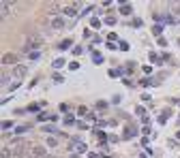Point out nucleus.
I'll use <instances>...</instances> for the list:
<instances>
[{
  "mask_svg": "<svg viewBox=\"0 0 180 158\" xmlns=\"http://www.w3.org/2000/svg\"><path fill=\"white\" fill-rule=\"evenodd\" d=\"M176 137H178V141H180V131H178V133H176Z\"/></svg>",
  "mask_w": 180,
  "mask_h": 158,
  "instance_id": "393cba45",
  "label": "nucleus"
},
{
  "mask_svg": "<svg viewBox=\"0 0 180 158\" xmlns=\"http://www.w3.org/2000/svg\"><path fill=\"white\" fill-rule=\"evenodd\" d=\"M92 60H94L97 64H101V62H103V56H101V53H94V56H92Z\"/></svg>",
  "mask_w": 180,
  "mask_h": 158,
  "instance_id": "f3484780",
  "label": "nucleus"
},
{
  "mask_svg": "<svg viewBox=\"0 0 180 158\" xmlns=\"http://www.w3.org/2000/svg\"><path fill=\"white\" fill-rule=\"evenodd\" d=\"M90 26H92V28H99V26H101V22H99L97 17H92V19H90Z\"/></svg>",
  "mask_w": 180,
  "mask_h": 158,
  "instance_id": "aec40b11",
  "label": "nucleus"
},
{
  "mask_svg": "<svg viewBox=\"0 0 180 158\" xmlns=\"http://www.w3.org/2000/svg\"><path fill=\"white\" fill-rule=\"evenodd\" d=\"M105 24H107V26H114V24H116V17H112V15L105 17Z\"/></svg>",
  "mask_w": 180,
  "mask_h": 158,
  "instance_id": "a211bd4d",
  "label": "nucleus"
},
{
  "mask_svg": "<svg viewBox=\"0 0 180 158\" xmlns=\"http://www.w3.org/2000/svg\"><path fill=\"white\" fill-rule=\"evenodd\" d=\"M47 158H54V156H47Z\"/></svg>",
  "mask_w": 180,
  "mask_h": 158,
  "instance_id": "cd10ccee",
  "label": "nucleus"
},
{
  "mask_svg": "<svg viewBox=\"0 0 180 158\" xmlns=\"http://www.w3.org/2000/svg\"><path fill=\"white\" fill-rule=\"evenodd\" d=\"M77 9H79V2H71L65 6V15L67 17H77Z\"/></svg>",
  "mask_w": 180,
  "mask_h": 158,
  "instance_id": "20e7f679",
  "label": "nucleus"
},
{
  "mask_svg": "<svg viewBox=\"0 0 180 158\" xmlns=\"http://www.w3.org/2000/svg\"><path fill=\"white\" fill-rule=\"evenodd\" d=\"M178 45H180V39H178Z\"/></svg>",
  "mask_w": 180,
  "mask_h": 158,
  "instance_id": "bb28decb",
  "label": "nucleus"
},
{
  "mask_svg": "<svg viewBox=\"0 0 180 158\" xmlns=\"http://www.w3.org/2000/svg\"><path fill=\"white\" fill-rule=\"evenodd\" d=\"M176 13H178V15H180V4H178V6H176Z\"/></svg>",
  "mask_w": 180,
  "mask_h": 158,
  "instance_id": "b1692460",
  "label": "nucleus"
},
{
  "mask_svg": "<svg viewBox=\"0 0 180 158\" xmlns=\"http://www.w3.org/2000/svg\"><path fill=\"white\" fill-rule=\"evenodd\" d=\"M65 24H67V22H65V17H60V15L52 19V28H54V30H62V28H65Z\"/></svg>",
  "mask_w": 180,
  "mask_h": 158,
  "instance_id": "423d86ee",
  "label": "nucleus"
},
{
  "mask_svg": "<svg viewBox=\"0 0 180 158\" xmlns=\"http://www.w3.org/2000/svg\"><path fill=\"white\" fill-rule=\"evenodd\" d=\"M155 19H157V22H167V24H172V22H174V17H172V15H161V13H157V15H155Z\"/></svg>",
  "mask_w": 180,
  "mask_h": 158,
  "instance_id": "6e6552de",
  "label": "nucleus"
},
{
  "mask_svg": "<svg viewBox=\"0 0 180 158\" xmlns=\"http://www.w3.org/2000/svg\"><path fill=\"white\" fill-rule=\"evenodd\" d=\"M17 60H20V58H17V53H4L2 56V64H4V66H11V64L17 66V64H20Z\"/></svg>",
  "mask_w": 180,
  "mask_h": 158,
  "instance_id": "7ed1b4c3",
  "label": "nucleus"
},
{
  "mask_svg": "<svg viewBox=\"0 0 180 158\" xmlns=\"http://www.w3.org/2000/svg\"><path fill=\"white\" fill-rule=\"evenodd\" d=\"M2 9H0V17L2 19H7V17H11V2H7V0H2V4H0Z\"/></svg>",
  "mask_w": 180,
  "mask_h": 158,
  "instance_id": "39448f33",
  "label": "nucleus"
},
{
  "mask_svg": "<svg viewBox=\"0 0 180 158\" xmlns=\"http://www.w3.org/2000/svg\"><path fill=\"white\" fill-rule=\"evenodd\" d=\"M178 105H180V100H178Z\"/></svg>",
  "mask_w": 180,
  "mask_h": 158,
  "instance_id": "c85d7f7f",
  "label": "nucleus"
},
{
  "mask_svg": "<svg viewBox=\"0 0 180 158\" xmlns=\"http://www.w3.org/2000/svg\"><path fill=\"white\" fill-rule=\"evenodd\" d=\"M43 133H45V135H54V133H56V126H45Z\"/></svg>",
  "mask_w": 180,
  "mask_h": 158,
  "instance_id": "9b49d317",
  "label": "nucleus"
},
{
  "mask_svg": "<svg viewBox=\"0 0 180 158\" xmlns=\"http://www.w3.org/2000/svg\"><path fill=\"white\" fill-rule=\"evenodd\" d=\"M28 131H30V126H28V124H22V126H17L13 133H15V135H24V133H28Z\"/></svg>",
  "mask_w": 180,
  "mask_h": 158,
  "instance_id": "1a4fd4ad",
  "label": "nucleus"
},
{
  "mask_svg": "<svg viewBox=\"0 0 180 158\" xmlns=\"http://www.w3.org/2000/svg\"><path fill=\"white\" fill-rule=\"evenodd\" d=\"M120 13H122V15H129V13H131V6H129V4L120 6Z\"/></svg>",
  "mask_w": 180,
  "mask_h": 158,
  "instance_id": "dca6fc26",
  "label": "nucleus"
},
{
  "mask_svg": "<svg viewBox=\"0 0 180 158\" xmlns=\"http://www.w3.org/2000/svg\"><path fill=\"white\" fill-rule=\"evenodd\" d=\"M73 150H75V154H84V152L88 150V145H86L84 141H75V143H73Z\"/></svg>",
  "mask_w": 180,
  "mask_h": 158,
  "instance_id": "0eeeda50",
  "label": "nucleus"
},
{
  "mask_svg": "<svg viewBox=\"0 0 180 158\" xmlns=\"http://www.w3.org/2000/svg\"><path fill=\"white\" fill-rule=\"evenodd\" d=\"M161 32H163V28H161V26H155V28H152V34L159 36V39H161Z\"/></svg>",
  "mask_w": 180,
  "mask_h": 158,
  "instance_id": "ddd939ff",
  "label": "nucleus"
},
{
  "mask_svg": "<svg viewBox=\"0 0 180 158\" xmlns=\"http://www.w3.org/2000/svg\"><path fill=\"white\" fill-rule=\"evenodd\" d=\"M69 69H71V71H77V69H79V64H77V62H71V64H69Z\"/></svg>",
  "mask_w": 180,
  "mask_h": 158,
  "instance_id": "5701e85b",
  "label": "nucleus"
},
{
  "mask_svg": "<svg viewBox=\"0 0 180 158\" xmlns=\"http://www.w3.org/2000/svg\"><path fill=\"white\" fill-rule=\"evenodd\" d=\"M71 158H79V156H77V154H73V156H71Z\"/></svg>",
  "mask_w": 180,
  "mask_h": 158,
  "instance_id": "a878e982",
  "label": "nucleus"
},
{
  "mask_svg": "<svg viewBox=\"0 0 180 158\" xmlns=\"http://www.w3.org/2000/svg\"><path fill=\"white\" fill-rule=\"evenodd\" d=\"M69 47H71V39H65L60 43V49H69Z\"/></svg>",
  "mask_w": 180,
  "mask_h": 158,
  "instance_id": "4468645a",
  "label": "nucleus"
},
{
  "mask_svg": "<svg viewBox=\"0 0 180 158\" xmlns=\"http://www.w3.org/2000/svg\"><path fill=\"white\" fill-rule=\"evenodd\" d=\"M82 51H84V47H82V45H77V47H73V56H79Z\"/></svg>",
  "mask_w": 180,
  "mask_h": 158,
  "instance_id": "412c9836",
  "label": "nucleus"
},
{
  "mask_svg": "<svg viewBox=\"0 0 180 158\" xmlns=\"http://www.w3.org/2000/svg\"><path fill=\"white\" fill-rule=\"evenodd\" d=\"M13 124L11 122H9V120H7V122H2V131H9V128H11Z\"/></svg>",
  "mask_w": 180,
  "mask_h": 158,
  "instance_id": "4be33fe9",
  "label": "nucleus"
},
{
  "mask_svg": "<svg viewBox=\"0 0 180 158\" xmlns=\"http://www.w3.org/2000/svg\"><path fill=\"white\" fill-rule=\"evenodd\" d=\"M26 73H28V66H26V64H17V66H13L11 77H13L15 81H20V79H24V77H26Z\"/></svg>",
  "mask_w": 180,
  "mask_h": 158,
  "instance_id": "f03ea898",
  "label": "nucleus"
},
{
  "mask_svg": "<svg viewBox=\"0 0 180 158\" xmlns=\"http://www.w3.org/2000/svg\"><path fill=\"white\" fill-rule=\"evenodd\" d=\"M135 135V128H131V126H127V131H124V137H127V139H131Z\"/></svg>",
  "mask_w": 180,
  "mask_h": 158,
  "instance_id": "9d476101",
  "label": "nucleus"
},
{
  "mask_svg": "<svg viewBox=\"0 0 180 158\" xmlns=\"http://www.w3.org/2000/svg\"><path fill=\"white\" fill-rule=\"evenodd\" d=\"M62 66H65V60H62V58L54 60V69H62Z\"/></svg>",
  "mask_w": 180,
  "mask_h": 158,
  "instance_id": "f8f14e48",
  "label": "nucleus"
},
{
  "mask_svg": "<svg viewBox=\"0 0 180 158\" xmlns=\"http://www.w3.org/2000/svg\"><path fill=\"white\" fill-rule=\"evenodd\" d=\"M43 45V39L39 34H30L28 36V41H26V45H24V53H28L30 56V49H39Z\"/></svg>",
  "mask_w": 180,
  "mask_h": 158,
  "instance_id": "f257e3e1",
  "label": "nucleus"
},
{
  "mask_svg": "<svg viewBox=\"0 0 180 158\" xmlns=\"http://www.w3.org/2000/svg\"><path fill=\"white\" fill-rule=\"evenodd\" d=\"M167 115H169V111H163V113H161V118H159V122L165 124V122H167Z\"/></svg>",
  "mask_w": 180,
  "mask_h": 158,
  "instance_id": "2eb2a0df",
  "label": "nucleus"
},
{
  "mask_svg": "<svg viewBox=\"0 0 180 158\" xmlns=\"http://www.w3.org/2000/svg\"><path fill=\"white\" fill-rule=\"evenodd\" d=\"M65 122H67V124H75V118L69 113V115H65Z\"/></svg>",
  "mask_w": 180,
  "mask_h": 158,
  "instance_id": "6ab92c4d",
  "label": "nucleus"
}]
</instances>
